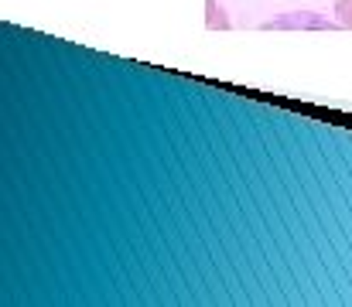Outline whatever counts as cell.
<instances>
[{"instance_id": "obj_1", "label": "cell", "mask_w": 352, "mask_h": 307, "mask_svg": "<svg viewBox=\"0 0 352 307\" xmlns=\"http://www.w3.org/2000/svg\"><path fill=\"white\" fill-rule=\"evenodd\" d=\"M336 17L342 27H352V0H336Z\"/></svg>"}]
</instances>
